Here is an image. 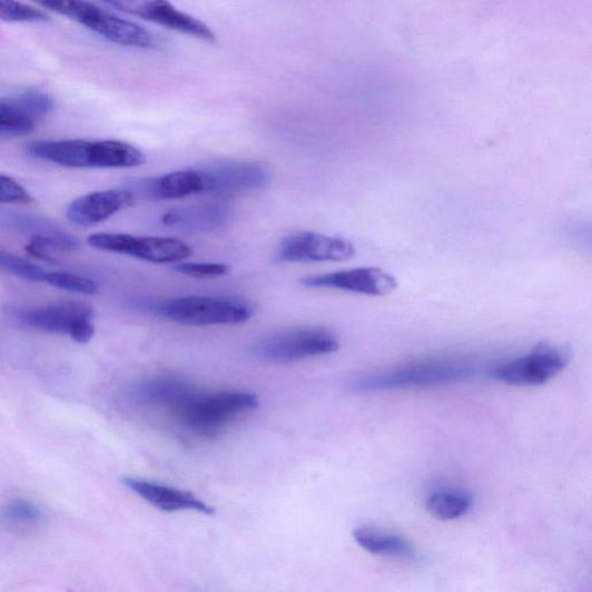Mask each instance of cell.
<instances>
[{
  "label": "cell",
  "instance_id": "ba28073f",
  "mask_svg": "<svg viewBox=\"0 0 592 592\" xmlns=\"http://www.w3.org/2000/svg\"><path fill=\"white\" fill-rule=\"evenodd\" d=\"M571 362V352L564 346L540 344L517 359L503 364L493 371V377L516 387L542 386Z\"/></svg>",
  "mask_w": 592,
  "mask_h": 592
},
{
  "label": "cell",
  "instance_id": "9c48e42d",
  "mask_svg": "<svg viewBox=\"0 0 592 592\" xmlns=\"http://www.w3.org/2000/svg\"><path fill=\"white\" fill-rule=\"evenodd\" d=\"M204 194L218 197L254 193L270 182V171L253 161H219L198 168Z\"/></svg>",
  "mask_w": 592,
  "mask_h": 592
},
{
  "label": "cell",
  "instance_id": "277c9868",
  "mask_svg": "<svg viewBox=\"0 0 592 592\" xmlns=\"http://www.w3.org/2000/svg\"><path fill=\"white\" fill-rule=\"evenodd\" d=\"M258 404L257 396L248 392L224 391L206 394L196 391L175 410V414L191 432L210 436L257 408Z\"/></svg>",
  "mask_w": 592,
  "mask_h": 592
},
{
  "label": "cell",
  "instance_id": "7c38bea8",
  "mask_svg": "<svg viewBox=\"0 0 592 592\" xmlns=\"http://www.w3.org/2000/svg\"><path fill=\"white\" fill-rule=\"evenodd\" d=\"M300 284L307 288L338 289L368 296L388 295L398 286L394 276L378 268H355L309 276L303 278Z\"/></svg>",
  "mask_w": 592,
  "mask_h": 592
},
{
  "label": "cell",
  "instance_id": "5b68a950",
  "mask_svg": "<svg viewBox=\"0 0 592 592\" xmlns=\"http://www.w3.org/2000/svg\"><path fill=\"white\" fill-rule=\"evenodd\" d=\"M147 310L168 320L187 325H236L248 322L255 314L254 306L229 296L189 295L166 300Z\"/></svg>",
  "mask_w": 592,
  "mask_h": 592
},
{
  "label": "cell",
  "instance_id": "5bb4252c",
  "mask_svg": "<svg viewBox=\"0 0 592 592\" xmlns=\"http://www.w3.org/2000/svg\"><path fill=\"white\" fill-rule=\"evenodd\" d=\"M196 392L185 377L174 374L156 375L132 384L127 399L146 407H180Z\"/></svg>",
  "mask_w": 592,
  "mask_h": 592
},
{
  "label": "cell",
  "instance_id": "484cf974",
  "mask_svg": "<svg viewBox=\"0 0 592 592\" xmlns=\"http://www.w3.org/2000/svg\"><path fill=\"white\" fill-rule=\"evenodd\" d=\"M172 270L191 278L211 279L228 275L229 266L225 263H186L184 260L172 264Z\"/></svg>",
  "mask_w": 592,
  "mask_h": 592
},
{
  "label": "cell",
  "instance_id": "7402d4cb",
  "mask_svg": "<svg viewBox=\"0 0 592 592\" xmlns=\"http://www.w3.org/2000/svg\"><path fill=\"white\" fill-rule=\"evenodd\" d=\"M42 510L34 502L24 499H14L7 503L0 511V520L14 529H33L43 521Z\"/></svg>",
  "mask_w": 592,
  "mask_h": 592
},
{
  "label": "cell",
  "instance_id": "8fae6325",
  "mask_svg": "<svg viewBox=\"0 0 592 592\" xmlns=\"http://www.w3.org/2000/svg\"><path fill=\"white\" fill-rule=\"evenodd\" d=\"M111 8L146 21L164 26L171 31L216 42L213 29L199 19L177 10L168 0H105Z\"/></svg>",
  "mask_w": 592,
  "mask_h": 592
},
{
  "label": "cell",
  "instance_id": "e0dca14e",
  "mask_svg": "<svg viewBox=\"0 0 592 592\" xmlns=\"http://www.w3.org/2000/svg\"><path fill=\"white\" fill-rule=\"evenodd\" d=\"M129 190L152 200L182 199L204 195V185L198 168L171 171L135 184Z\"/></svg>",
  "mask_w": 592,
  "mask_h": 592
},
{
  "label": "cell",
  "instance_id": "83f0119b",
  "mask_svg": "<svg viewBox=\"0 0 592 592\" xmlns=\"http://www.w3.org/2000/svg\"><path fill=\"white\" fill-rule=\"evenodd\" d=\"M33 201L31 194L13 180L12 177L0 175V203L29 205Z\"/></svg>",
  "mask_w": 592,
  "mask_h": 592
},
{
  "label": "cell",
  "instance_id": "52a82bcc",
  "mask_svg": "<svg viewBox=\"0 0 592 592\" xmlns=\"http://www.w3.org/2000/svg\"><path fill=\"white\" fill-rule=\"evenodd\" d=\"M92 248L127 255L156 264H176L186 260L193 254L188 244L179 239L158 238V236H136L118 233H97L87 239Z\"/></svg>",
  "mask_w": 592,
  "mask_h": 592
},
{
  "label": "cell",
  "instance_id": "4316f807",
  "mask_svg": "<svg viewBox=\"0 0 592 592\" xmlns=\"http://www.w3.org/2000/svg\"><path fill=\"white\" fill-rule=\"evenodd\" d=\"M16 99L29 115H32L36 118L37 121L55 109L53 99L43 92H26L16 97Z\"/></svg>",
  "mask_w": 592,
  "mask_h": 592
},
{
  "label": "cell",
  "instance_id": "cb8c5ba5",
  "mask_svg": "<svg viewBox=\"0 0 592 592\" xmlns=\"http://www.w3.org/2000/svg\"><path fill=\"white\" fill-rule=\"evenodd\" d=\"M45 283L58 289L83 295H93L99 290V284L96 280L70 273L47 272Z\"/></svg>",
  "mask_w": 592,
  "mask_h": 592
},
{
  "label": "cell",
  "instance_id": "ffe728a7",
  "mask_svg": "<svg viewBox=\"0 0 592 592\" xmlns=\"http://www.w3.org/2000/svg\"><path fill=\"white\" fill-rule=\"evenodd\" d=\"M471 507V495L461 490H440L427 500V511L441 521L461 519L470 512Z\"/></svg>",
  "mask_w": 592,
  "mask_h": 592
},
{
  "label": "cell",
  "instance_id": "d6986e66",
  "mask_svg": "<svg viewBox=\"0 0 592 592\" xmlns=\"http://www.w3.org/2000/svg\"><path fill=\"white\" fill-rule=\"evenodd\" d=\"M354 541L374 555L417 560V553L403 537L374 526H359L353 532Z\"/></svg>",
  "mask_w": 592,
  "mask_h": 592
},
{
  "label": "cell",
  "instance_id": "ac0fdd59",
  "mask_svg": "<svg viewBox=\"0 0 592 592\" xmlns=\"http://www.w3.org/2000/svg\"><path fill=\"white\" fill-rule=\"evenodd\" d=\"M230 218V204L216 200L170 210L161 216V224L189 231H211L227 225Z\"/></svg>",
  "mask_w": 592,
  "mask_h": 592
},
{
  "label": "cell",
  "instance_id": "8992f818",
  "mask_svg": "<svg viewBox=\"0 0 592 592\" xmlns=\"http://www.w3.org/2000/svg\"><path fill=\"white\" fill-rule=\"evenodd\" d=\"M339 348L337 336L324 328L303 327L274 333L251 346L255 358L274 364H288L320 357Z\"/></svg>",
  "mask_w": 592,
  "mask_h": 592
},
{
  "label": "cell",
  "instance_id": "2e32d148",
  "mask_svg": "<svg viewBox=\"0 0 592 592\" xmlns=\"http://www.w3.org/2000/svg\"><path fill=\"white\" fill-rule=\"evenodd\" d=\"M124 484L150 505L167 513L194 511L213 515L216 512L194 494L179 489L138 478H125Z\"/></svg>",
  "mask_w": 592,
  "mask_h": 592
},
{
  "label": "cell",
  "instance_id": "44dd1931",
  "mask_svg": "<svg viewBox=\"0 0 592 592\" xmlns=\"http://www.w3.org/2000/svg\"><path fill=\"white\" fill-rule=\"evenodd\" d=\"M37 120L16 98L0 100V136H24L36 130Z\"/></svg>",
  "mask_w": 592,
  "mask_h": 592
},
{
  "label": "cell",
  "instance_id": "9a60e30c",
  "mask_svg": "<svg viewBox=\"0 0 592 592\" xmlns=\"http://www.w3.org/2000/svg\"><path fill=\"white\" fill-rule=\"evenodd\" d=\"M129 189H112L85 195L73 200L67 211L69 221L80 227L99 225L135 203Z\"/></svg>",
  "mask_w": 592,
  "mask_h": 592
},
{
  "label": "cell",
  "instance_id": "3957f363",
  "mask_svg": "<svg viewBox=\"0 0 592 592\" xmlns=\"http://www.w3.org/2000/svg\"><path fill=\"white\" fill-rule=\"evenodd\" d=\"M34 2L79 22L115 45L145 50L162 48L161 41L141 26L116 17L87 0H34Z\"/></svg>",
  "mask_w": 592,
  "mask_h": 592
},
{
  "label": "cell",
  "instance_id": "4fadbf2b",
  "mask_svg": "<svg viewBox=\"0 0 592 592\" xmlns=\"http://www.w3.org/2000/svg\"><path fill=\"white\" fill-rule=\"evenodd\" d=\"M93 315L91 306L69 302L19 309L14 313V318L29 329L70 336L78 323L93 319Z\"/></svg>",
  "mask_w": 592,
  "mask_h": 592
},
{
  "label": "cell",
  "instance_id": "6da1fadb",
  "mask_svg": "<svg viewBox=\"0 0 592 592\" xmlns=\"http://www.w3.org/2000/svg\"><path fill=\"white\" fill-rule=\"evenodd\" d=\"M26 152L39 160L68 168H136L145 164L142 151L121 140H57L36 141Z\"/></svg>",
  "mask_w": 592,
  "mask_h": 592
},
{
  "label": "cell",
  "instance_id": "30bf717a",
  "mask_svg": "<svg viewBox=\"0 0 592 592\" xmlns=\"http://www.w3.org/2000/svg\"><path fill=\"white\" fill-rule=\"evenodd\" d=\"M357 254L352 243L338 236L315 231L295 233L285 238L275 255L276 263L345 262Z\"/></svg>",
  "mask_w": 592,
  "mask_h": 592
},
{
  "label": "cell",
  "instance_id": "7a4b0ae2",
  "mask_svg": "<svg viewBox=\"0 0 592 592\" xmlns=\"http://www.w3.org/2000/svg\"><path fill=\"white\" fill-rule=\"evenodd\" d=\"M475 372V366L463 359L425 361L359 377L353 381L351 388L358 393H377L438 386L465 379Z\"/></svg>",
  "mask_w": 592,
  "mask_h": 592
},
{
  "label": "cell",
  "instance_id": "603a6c76",
  "mask_svg": "<svg viewBox=\"0 0 592 592\" xmlns=\"http://www.w3.org/2000/svg\"><path fill=\"white\" fill-rule=\"evenodd\" d=\"M0 270L34 283H45L47 275L40 266L4 250H0Z\"/></svg>",
  "mask_w": 592,
  "mask_h": 592
},
{
  "label": "cell",
  "instance_id": "d4e9b609",
  "mask_svg": "<svg viewBox=\"0 0 592 592\" xmlns=\"http://www.w3.org/2000/svg\"><path fill=\"white\" fill-rule=\"evenodd\" d=\"M0 20L8 22L37 23L46 22L49 17L19 0H0Z\"/></svg>",
  "mask_w": 592,
  "mask_h": 592
}]
</instances>
